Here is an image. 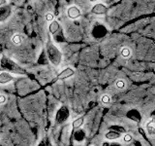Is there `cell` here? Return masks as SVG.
Returning a JSON list of instances; mask_svg holds the SVG:
<instances>
[{"mask_svg": "<svg viewBox=\"0 0 155 146\" xmlns=\"http://www.w3.org/2000/svg\"><path fill=\"white\" fill-rule=\"evenodd\" d=\"M47 54L48 57V60L54 66H57L61 62L62 60V55L60 51L58 50V48L55 47L51 42H48L47 44Z\"/></svg>", "mask_w": 155, "mask_h": 146, "instance_id": "1", "label": "cell"}, {"mask_svg": "<svg viewBox=\"0 0 155 146\" xmlns=\"http://www.w3.org/2000/svg\"><path fill=\"white\" fill-rule=\"evenodd\" d=\"M108 11V8L103 3H97L91 9V13L95 15H105Z\"/></svg>", "mask_w": 155, "mask_h": 146, "instance_id": "2", "label": "cell"}, {"mask_svg": "<svg viewBox=\"0 0 155 146\" xmlns=\"http://www.w3.org/2000/svg\"><path fill=\"white\" fill-rule=\"evenodd\" d=\"M12 9L10 6H2L0 7V22H5L11 16Z\"/></svg>", "mask_w": 155, "mask_h": 146, "instance_id": "3", "label": "cell"}, {"mask_svg": "<svg viewBox=\"0 0 155 146\" xmlns=\"http://www.w3.org/2000/svg\"><path fill=\"white\" fill-rule=\"evenodd\" d=\"M75 74V70L71 67H67L65 69H63L59 74L57 75V79L59 80H65L67 78H70Z\"/></svg>", "mask_w": 155, "mask_h": 146, "instance_id": "4", "label": "cell"}, {"mask_svg": "<svg viewBox=\"0 0 155 146\" xmlns=\"http://www.w3.org/2000/svg\"><path fill=\"white\" fill-rule=\"evenodd\" d=\"M81 10L78 8L77 6H71L68 8L67 10V15H68V17H69L70 19H78L80 16H81Z\"/></svg>", "mask_w": 155, "mask_h": 146, "instance_id": "5", "label": "cell"}, {"mask_svg": "<svg viewBox=\"0 0 155 146\" xmlns=\"http://www.w3.org/2000/svg\"><path fill=\"white\" fill-rule=\"evenodd\" d=\"M14 80V77L10 74L8 72H1L0 73V84L1 85H5L8 84V83L12 82Z\"/></svg>", "mask_w": 155, "mask_h": 146, "instance_id": "6", "label": "cell"}, {"mask_svg": "<svg viewBox=\"0 0 155 146\" xmlns=\"http://www.w3.org/2000/svg\"><path fill=\"white\" fill-rule=\"evenodd\" d=\"M84 116H81L79 118H77L76 120L73 121L72 123V128L74 130H77V129H80L81 127L84 125Z\"/></svg>", "mask_w": 155, "mask_h": 146, "instance_id": "7", "label": "cell"}, {"mask_svg": "<svg viewBox=\"0 0 155 146\" xmlns=\"http://www.w3.org/2000/svg\"><path fill=\"white\" fill-rule=\"evenodd\" d=\"M106 138L107 139H110V140H114V139H117L121 136V134L120 133H117V131H114V130H110L108 131L106 134Z\"/></svg>", "mask_w": 155, "mask_h": 146, "instance_id": "8", "label": "cell"}, {"mask_svg": "<svg viewBox=\"0 0 155 146\" xmlns=\"http://www.w3.org/2000/svg\"><path fill=\"white\" fill-rule=\"evenodd\" d=\"M60 28V26L59 23H58V22L56 21H53L50 23V26H48V30H50V32L51 34H55L58 32V30H59Z\"/></svg>", "mask_w": 155, "mask_h": 146, "instance_id": "9", "label": "cell"}, {"mask_svg": "<svg viewBox=\"0 0 155 146\" xmlns=\"http://www.w3.org/2000/svg\"><path fill=\"white\" fill-rule=\"evenodd\" d=\"M147 133L150 135H155V120L154 119L150 120L147 124Z\"/></svg>", "mask_w": 155, "mask_h": 146, "instance_id": "10", "label": "cell"}, {"mask_svg": "<svg viewBox=\"0 0 155 146\" xmlns=\"http://www.w3.org/2000/svg\"><path fill=\"white\" fill-rule=\"evenodd\" d=\"M109 130H114V131H117V133L120 134H124L126 133V129L122 126H117V125H113V126H110L109 127Z\"/></svg>", "mask_w": 155, "mask_h": 146, "instance_id": "11", "label": "cell"}, {"mask_svg": "<svg viewBox=\"0 0 155 146\" xmlns=\"http://www.w3.org/2000/svg\"><path fill=\"white\" fill-rule=\"evenodd\" d=\"M12 41H13V43L16 44V45H19V44L22 43V36L18 35V34H15V35L12 37Z\"/></svg>", "mask_w": 155, "mask_h": 146, "instance_id": "12", "label": "cell"}, {"mask_svg": "<svg viewBox=\"0 0 155 146\" xmlns=\"http://www.w3.org/2000/svg\"><path fill=\"white\" fill-rule=\"evenodd\" d=\"M120 54H121V56H122L124 58H128V57H131V50L129 48H122V50H121V52H120Z\"/></svg>", "mask_w": 155, "mask_h": 146, "instance_id": "13", "label": "cell"}, {"mask_svg": "<svg viewBox=\"0 0 155 146\" xmlns=\"http://www.w3.org/2000/svg\"><path fill=\"white\" fill-rule=\"evenodd\" d=\"M97 32H100V36L104 35L106 33V28L103 26H98L94 28V34H96Z\"/></svg>", "mask_w": 155, "mask_h": 146, "instance_id": "14", "label": "cell"}, {"mask_svg": "<svg viewBox=\"0 0 155 146\" xmlns=\"http://www.w3.org/2000/svg\"><path fill=\"white\" fill-rule=\"evenodd\" d=\"M115 87L117 88V89H120V90H123L124 88L126 87V83L124 80H117L115 82Z\"/></svg>", "mask_w": 155, "mask_h": 146, "instance_id": "15", "label": "cell"}, {"mask_svg": "<svg viewBox=\"0 0 155 146\" xmlns=\"http://www.w3.org/2000/svg\"><path fill=\"white\" fill-rule=\"evenodd\" d=\"M101 101L103 104H109L110 102V97L108 95H104L103 96L101 97Z\"/></svg>", "mask_w": 155, "mask_h": 146, "instance_id": "16", "label": "cell"}, {"mask_svg": "<svg viewBox=\"0 0 155 146\" xmlns=\"http://www.w3.org/2000/svg\"><path fill=\"white\" fill-rule=\"evenodd\" d=\"M46 19L48 22H51V23L54 21V16H53V14L52 13H48L46 15Z\"/></svg>", "mask_w": 155, "mask_h": 146, "instance_id": "17", "label": "cell"}, {"mask_svg": "<svg viewBox=\"0 0 155 146\" xmlns=\"http://www.w3.org/2000/svg\"><path fill=\"white\" fill-rule=\"evenodd\" d=\"M123 140H124V142H126V143L131 142V140H132V135L129 134H126L123 136Z\"/></svg>", "mask_w": 155, "mask_h": 146, "instance_id": "18", "label": "cell"}, {"mask_svg": "<svg viewBox=\"0 0 155 146\" xmlns=\"http://www.w3.org/2000/svg\"><path fill=\"white\" fill-rule=\"evenodd\" d=\"M5 101H6V96L3 95H0V104L5 103Z\"/></svg>", "mask_w": 155, "mask_h": 146, "instance_id": "19", "label": "cell"}, {"mask_svg": "<svg viewBox=\"0 0 155 146\" xmlns=\"http://www.w3.org/2000/svg\"><path fill=\"white\" fill-rule=\"evenodd\" d=\"M7 0H0V7H2L4 6V5H6L7 4Z\"/></svg>", "mask_w": 155, "mask_h": 146, "instance_id": "20", "label": "cell"}, {"mask_svg": "<svg viewBox=\"0 0 155 146\" xmlns=\"http://www.w3.org/2000/svg\"><path fill=\"white\" fill-rule=\"evenodd\" d=\"M90 2H96V1H98V0H89Z\"/></svg>", "mask_w": 155, "mask_h": 146, "instance_id": "21", "label": "cell"}]
</instances>
